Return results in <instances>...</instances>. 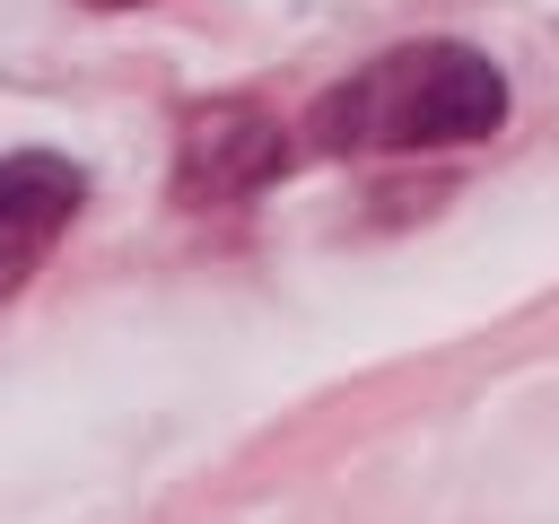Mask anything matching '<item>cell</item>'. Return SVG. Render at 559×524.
<instances>
[{"instance_id":"cell-1","label":"cell","mask_w":559,"mask_h":524,"mask_svg":"<svg viewBox=\"0 0 559 524\" xmlns=\"http://www.w3.org/2000/svg\"><path fill=\"white\" fill-rule=\"evenodd\" d=\"M507 122V79L472 44H393L306 114L323 157H384V148H463Z\"/></svg>"},{"instance_id":"cell-2","label":"cell","mask_w":559,"mask_h":524,"mask_svg":"<svg viewBox=\"0 0 559 524\" xmlns=\"http://www.w3.org/2000/svg\"><path fill=\"white\" fill-rule=\"evenodd\" d=\"M288 166V131L262 114V105H201L183 114V140H175V192L192 210H227L245 192H262L271 175Z\"/></svg>"},{"instance_id":"cell-3","label":"cell","mask_w":559,"mask_h":524,"mask_svg":"<svg viewBox=\"0 0 559 524\" xmlns=\"http://www.w3.org/2000/svg\"><path fill=\"white\" fill-rule=\"evenodd\" d=\"M79 201H87V175L70 157H52V148L0 157V297L17 279H35V262L61 245V227L79 218Z\"/></svg>"},{"instance_id":"cell-4","label":"cell","mask_w":559,"mask_h":524,"mask_svg":"<svg viewBox=\"0 0 559 524\" xmlns=\"http://www.w3.org/2000/svg\"><path fill=\"white\" fill-rule=\"evenodd\" d=\"M87 9H148V0H87Z\"/></svg>"}]
</instances>
